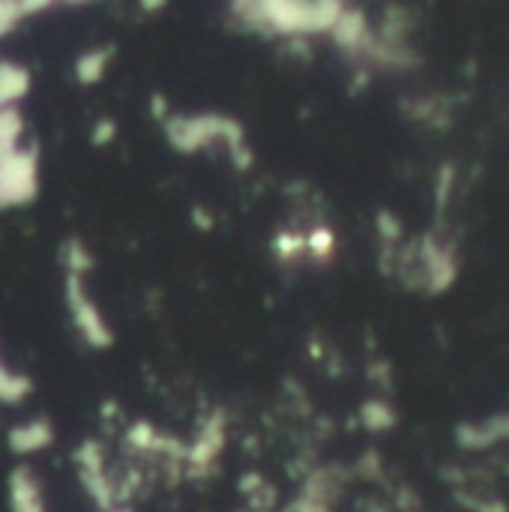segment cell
Segmentation results:
<instances>
[{"mask_svg": "<svg viewBox=\"0 0 509 512\" xmlns=\"http://www.w3.org/2000/svg\"><path fill=\"white\" fill-rule=\"evenodd\" d=\"M69 309H72V318H75L81 336H84L90 345H96V348L111 345V333L105 330V321H102L99 309L81 294V285H78L75 276H69Z\"/></svg>", "mask_w": 509, "mask_h": 512, "instance_id": "6da1fadb", "label": "cell"}, {"mask_svg": "<svg viewBox=\"0 0 509 512\" xmlns=\"http://www.w3.org/2000/svg\"><path fill=\"white\" fill-rule=\"evenodd\" d=\"M6 504L9 512H48L42 486L30 468H15L6 480Z\"/></svg>", "mask_w": 509, "mask_h": 512, "instance_id": "7a4b0ae2", "label": "cell"}, {"mask_svg": "<svg viewBox=\"0 0 509 512\" xmlns=\"http://www.w3.org/2000/svg\"><path fill=\"white\" fill-rule=\"evenodd\" d=\"M48 444H51V429L45 420H33L27 426H18L15 432H9V447L15 453H36Z\"/></svg>", "mask_w": 509, "mask_h": 512, "instance_id": "3957f363", "label": "cell"}, {"mask_svg": "<svg viewBox=\"0 0 509 512\" xmlns=\"http://www.w3.org/2000/svg\"><path fill=\"white\" fill-rule=\"evenodd\" d=\"M30 87V75L27 69L15 66V63H0V111L12 108V102H18Z\"/></svg>", "mask_w": 509, "mask_h": 512, "instance_id": "277c9868", "label": "cell"}, {"mask_svg": "<svg viewBox=\"0 0 509 512\" xmlns=\"http://www.w3.org/2000/svg\"><path fill=\"white\" fill-rule=\"evenodd\" d=\"M102 66H105V54L102 51H93V54L81 57L75 69H78V78L81 81H96L102 75Z\"/></svg>", "mask_w": 509, "mask_h": 512, "instance_id": "5b68a950", "label": "cell"}, {"mask_svg": "<svg viewBox=\"0 0 509 512\" xmlns=\"http://www.w3.org/2000/svg\"><path fill=\"white\" fill-rule=\"evenodd\" d=\"M24 15L21 3H0V36L15 27V21Z\"/></svg>", "mask_w": 509, "mask_h": 512, "instance_id": "8992f818", "label": "cell"}, {"mask_svg": "<svg viewBox=\"0 0 509 512\" xmlns=\"http://www.w3.org/2000/svg\"><path fill=\"white\" fill-rule=\"evenodd\" d=\"M105 512H132V510H123V507H114V510H105Z\"/></svg>", "mask_w": 509, "mask_h": 512, "instance_id": "52a82bcc", "label": "cell"}]
</instances>
